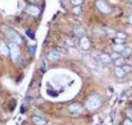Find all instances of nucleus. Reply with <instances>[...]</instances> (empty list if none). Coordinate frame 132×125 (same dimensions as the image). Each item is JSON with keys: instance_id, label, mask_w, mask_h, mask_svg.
<instances>
[{"instance_id": "f257e3e1", "label": "nucleus", "mask_w": 132, "mask_h": 125, "mask_svg": "<svg viewBox=\"0 0 132 125\" xmlns=\"http://www.w3.org/2000/svg\"><path fill=\"white\" fill-rule=\"evenodd\" d=\"M87 108L91 110L96 109L100 106V100L99 97L96 96H91L86 102Z\"/></svg>"}, {"instance_id": "f03ea898", "label": "nucleus", "mask_w": 132, "mask_h": 125, "mask_svg": "<svg viewBox=\"0 0 132 125\" xmlns=\"http://www.w3.org/2000/svg\"><path fill=\"white\" fill-rule=\"evenodd\" d=\"M10 53H11V57L14 61H16L18 59L19 55V47L17 46L16 44L12 43L9 44Z\"/></svg>"}, {"instance_id": "7ed1b4c3", "label": "nucleus", "mask_w": 132, "mask_h": 125, "mask_svg": "<svg viewBox=\"0 0 132 125\" xmlns=\"http://www.w3.org/2000/svg\"><path fill=\"white\" fill-rule=\"evenodd\" d=\"M7 35L9 37L10 39H11V41H12L14 42V43L16 44H19L21 42L20 38L19 36L18 35L16 32H14L12 30H9V31L7 32Z\"/></svg>"}, {"instance_id": "20e7f679", "label": "nucleus", "mask_w": 132, "mask_h": 125, "mask_svg": "<svg viewBox=\"0 0 132 125\" xmlns=\"http://www.w3.org/2000/svg\"><path fill=\"white\" fill-rule=\"evenodd\" d=\"M69 109H70V110L72 111L73 112H75V113H80L82 111V109L81 108V107L77 104H72L69 107Z\"/></svg>"}, {"instance_id": "39448f33", "label": "nucleus", "mask_w": 132, "mask_h": 125, "mask_svg": "<svg viewBox=\"0 0 132 125\" xmlns=\"http://www.w3.org/2000/svg\"><path fill=\"white\" fill-rule=\"evenodd\" d=\"M0 52L4 55H7L9 52L8 48L6 46L5 44L3 43V42H0Z\"/></svg>"}, {"instance_id": "423d86ee", "label": "nucleus", "mask_w": 132, "mask_h": 125, "mask_svg": "<svg viewBox=\"0 0 132 125\" xmlns=\"http://www.w3.org/2000/svg\"><path fill=\"white\" fill-rule=\"evenodd\" d=\"M58 57H59V53L57 52H52L48 55V58L49 60L56 61L58 59Z\"/></svg>"}, {"instance_id": "0eeeda50", "label": "nucleus", "mask_w": 132, "mask_h": 125, "mask_svg": "<svg viewBox=\"0 0 132 125\" xmlns=\"http://www.w3.org/2000/svg\"><path fill=\"white\" fill-rule=\"evenodd\" d=\"M80 44H81V46L82 48H85V49H87L90 46V42H89V41H88L86 37H83L81 40Z\"/></svg>"}, {"instance_id": "6e6552de", "label": "nucleus", "mask_w": 132, "mask_h": 125, "mask_svg": "<svg viewBox=\"0 0 132 125\" xmlns=\"http://www.w3.org/2000/svg\"><path fill=\"white\" fill-rule=\"evenodd\" d=\"M98 7L100 9V10H102V12H109V8L108 7H107L104 3H98Z\"/></svg>"}, {"instance_id": "1a4fd4ad", "label": "nucleus", "mask_w": 132, "mask_h": 125, "mask_svg": "<svg viewBox=\"0 0 132 125\" xmlns=\"http://www.w3.org/2000/svg\"><path fill=\"white\" fill-rule=\"evenodd\" d=\"M33 120L34 121V123L38 125H43L45 124V121L42 120V119H40V117H34L33 118Z\"/></svg>"}, {"instance_id": "9d476101", "label": "nucleus", "mask_w": 132, "mask_h": 125, "mask_svg": "<svg viewBox=\"0 0 132 125\" xmlns=\"http://www.w3.org/2000/svg\"><path fill=\"white\" fill-rule=\"evenodd\" d=\"M27 12L32 15H36L38 13V9L36 7H29L27 9Z\"/></svg>"}, {"instance_id": "9b49d317", "label": "nucleus", "mask_w": 132, "mask_h": 125, "mask_svg": "<svg viewBox=\"0 0 132 125\" xmlns=\"http://www.w3.org/2000/svg\"><path fill=\"white\" fill-rule=\"evenodd\" d=\"M115 73L116 74H117V76H118V77H121V76H123V75H124V70H123L122 68H120L119 67L116 68Z\"/></svg>"}, {"instance_id": "f8f14e48", "label": "nucleus", "mask_w": 132, "mask_h": 125, "mask_svg": "<svg viewBox=\"0 0 132 125\" xmlns=\"http://www.w3.org/2000/svg\"><path fill=\"white\" fill-rule=\"evenodd\" d=\"M101 59L102 61H104V62H111V61L110 57L108 56V55H106V54L102 55Z\"/></svg>"}, {"instance_id": "ddd939ff", "label": "nucleus", "mask_w": 132, "mask_h": 125, "mask_svg": "<svg viewBox=\"0 0 132 125\" xmlns=\"http://www.w3.org/2000/svg\"><path fill=\"white\" fill-rule=\"evenodd\" d=\"M75 33L76 34V35H81L84 34V29H83L82 27H76V28L75 29Z\"/></svg>"}, {"instance_id": "4468645a", "label": "nucleus", "mask_w": 132, "mask_h": 125, "mask_svg": "<svg viewBox=\"0 0 132 125\" xmlns=\"http://www.w3.org/2000/svg\"><path fill=\"white\" fill-rule=\"evenodd\" d=\"M113 49L115 51H117V52H120V51H122L124 50V46H122V45H120V44H117V45L113 46Z\"/></svg>"}, {"instance_id": "2eb2a0df", "label": "nucleus", "mask_w": 132, "mask_h": 125, "mask_svg": "<svg viewBox=\"0 0 132 125\" xmlns=\"http://www.w3.org/2000/svg\"><path fill=\"white\" fill-rule=\"evenodd\" d=\"M127 115H128V116L131 118V119L132 120V111L130 110V109H128V110L127 111Z\"/></svg>"}, {"instance_id": "dca6fc26", "label": "nucleus", "mask_w": 132, "mask_h": 125, "mask_svg": "<svg viewBox=\"0 0 132 125\" xmlns=\"http://www.w3.org/2000/svg\"><path fill=\"white\" fill-rule=\"evenodd\" d=\"M124 125H132V123H131L129 120H126L124 122Z\"/></svg>"}]
</instances>
